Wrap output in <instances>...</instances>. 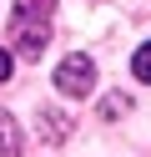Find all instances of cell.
I'll return each instance as SVG.
<instances>
[{
  "mask_svg": "<svg viewBox=\"0 0 151 157\" xmlns=\"http://www.w3.org/2000/svg\"><path fill=\"white\" fill-rule=\"evenodd\" d=\"M50 10L56 0H15V15H10V36H15L20 56H40L50 41Z\"/></svg>",
  "mask_w": 151,
  "mask_h": 157,
  "instance_id": "6da1fadb",
  "label": "cell"
},
{
  "mask_svg": "<svg viewBox=\"0 0 151 157\" xmlns=\"http://www.w3.org/2000/svg\"><path fill=\"white\" fill-rule=\"evenodd\" d=\"M56 91L60 96H91L96 91V61L91 56H66L56 66Z\"/></svg>",
  "mask_w": 151,
  "mask_h": 157,
  "instance_id": "7a4b0ae2",
  "label": "cell"
},
{
  "mask_svg": "<svg viewBox=\"0 0 151 157\" xmlns=\"http://www.w3.org/2000/svg\"><path fill=\"white\" fill-rule=\"evenodd\" d=\"M15 152H20V132H15V122L0 112V157H15Z\"/></svg>",
  "mask_w": 151,
  "mask_h": 157,
  "instance_id": "3957f363",
  "label": "cell"
},
{
  "mask_svg": "<svg viewBox=\"0 0 151 157\" xmlns=\"http://www.w3.org/2000/svg\"><path fill=\"white\" fill-rule=\"evenodd\" d=\"M131 71H136L141 81H151V41H146V46L136 51V61H131Z\"/></svg>",
  "mask_w": 151,
  "mask_h": 157,
  "instance_id": "277c9868",
  "label": "cell"
},
{
  "mask_svg": "<svg viewBox=\"0 0 151 157\" xmlns=\"http://www.w3.org/2000/svg\"><path fill=\"white\" fill-rule=\"evenodd\" d=\"M126 106H131L126 96H106V106H101V112H106V117H121V112H126Z\"/></svg>",
  "mask_w": 151,
  "mask_h": 157,
  "instance_id": "5b68a950",
  "label": "cell"
},
{
  "mask_svg": "<svg viewBox=\"0 0 151 157\" xmlns=\"http://www.w3.org/2000/svg\"><path fill=\"white\" fill-rule=\"evenodd\" d=\"M10 66H15V61H10V51H0V81H10Z\"/></svg>",
  "mask_w": 151,
  "mask_h": 157,
  "instance_id": "8992f818",
  "label": "cell"
}]
</instances>
